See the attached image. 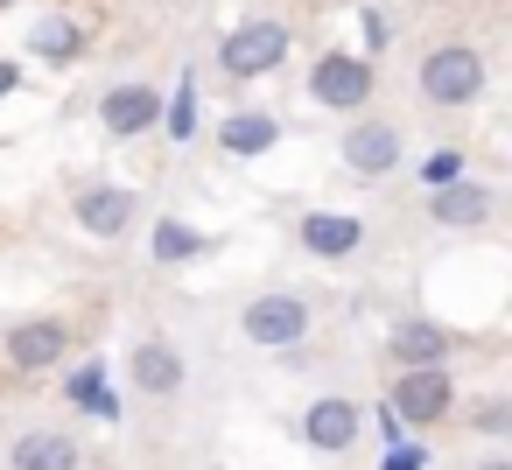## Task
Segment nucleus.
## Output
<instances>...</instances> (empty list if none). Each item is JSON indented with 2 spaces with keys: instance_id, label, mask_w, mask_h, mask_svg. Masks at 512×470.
Masks as SVG:
<instances>
[{
  "instance_id": "obj_1",
  "label": "nucleus",
  "mask_w": 512,
  "mask_h": 470,
  "mask_svg": "<svg viewBox=\"0 0 512 470\" xmlns=\"http://www.w3.org/2000/svg\"><path fill=\"white\" fill-rule=\"evenodd\" d=\"M477 92H484V57H477V50L449 43V50H435V57L421 64V99H428V106H470Z\"/></svg>"
},
{
  "instance_id": "obj_2",
  "label": "nucleus",
  "mask_w": 512,
  "mask_h": 470,
  "mask_svg": "<svg viewBox=\"0 0 512 470\" xmlns=\"http://www.w3.org/2000/svg\"><path fill=\"white\" fill-rule=\"evenodd\" d=\"M281 57H288V29H281V22H239V29L218 43L225 78H267Z\"/></svg>"
},
{
  "instance_id": "obj_3",
  "label": "nucleus",
  "mask_w": 512,
  "mask_h": 470,
  "mask_svg": "<svg viewBox=\"0 0 512 470\" xmlns=\"http://www.w3.org/2000/svg\"><path fill=\"white\" fill-rule=\"evenodd\" d=\"M309 92H316V106H337V113H358V106L372 99V64H365V57H344V50H330V57L316 64V78H309Z\"/></svg>"
},
{
  "instance_id": "obj_4",
  "label": "nucleus",
  "mask_w": 512,
  "mask_h": 470,
  "mask_svg": "<svg viewBox=\"0 0 512 470\" xmlns=\"http://www.w3.org/2000/svg\"><path fill=\"white\" fill-rule=\"evenodd\" d=\"M302 330H309V302H295V295H260V302H246V337H253V344L288 351V344H302Z\"/></svg>"
},
{
  "instance_id": "obj_5",
  "label": "nucleus",
  "mask_w": 512,
  "mask_h": 470,
  "mask_svg": "<svg viewBox=\"0 0 512 470\" xmlns=\"http://www.w3.org/2000/svg\"><path fill=\"white\" fill-rule=\"evenodd\" d=\"M400 155H407V134H400L393 120H358V127L344 134V162H351L358 176H386V169H400Z\"/></svg>"
},
{
  "instance_id": "obj_6",
  "label": "nucleus",
  "mask_w": 512,
  "mask_h": 470,
  "mask_svg": "<svg viewBox=\"0 0 512 470\" xmlns=\"http://www.w3.org/2000/svg\"><path fill=\"white\" fill-rule=\"evenodd\" d=\"M64 351H71V330H64L57 316H29V323L8 330V365H15V372H50Z\"/></svg>"
},
{
  "instance_id": "obj_7",
  "label": "nucleus",
  "mask_w": 512,
  "mask_h": 470,
  "mask_svg": "<svg viewBox=\"0 0 512 470\" xmlns=\"http://www.w3.org/2000/svg\"><path fill=\"white\" fill-rule=\"evenodd\" d=\"M449 372L435 365V372H400L393 379V421H414V428H428V421H442L449 414Z\"/></svg>"
},
{
  "instance_id": "obj_8",
  "label": "nucleus",
  "mask_w": 512,
  "mask_h": 470,
  "mask_svg": "<svg viewBox=\"0 0 512 470\" xmlns=\"http://www.w3.org/2000/svg\"><path fill=\"white\" fill-rule=\"evenodd\" d=\"M99 120H106V134H148L155 120H162V99L148 92V85H113L106 92V106H99Z\"/></svg>"
},
{
  "instance_id": "obj_9",
  "label": "nucleus",
  "mask_w": 512,
  "mask_h": 470,
  "mask_svg": "<svg viewBox=\"0 0 512 470\" xmlns=\"http://www.w3.org/2000/svg\"><path fill=\"white\" fill-rule=\"evenodd\" d=\"M127 218H134V190H120V183H92V190H78V225H85V232L120 239Z\"/></svg>"
},
{
  "instance_id": "obj_10",
  "label": "nucleus",
  "mask_w": 512,
  "mask_h": 470,
  "mask_svg": "<svg viewBox=\"0 0 512 470\" xmlns=\"http://www.w3.org/2000/svg\"><path fill=\"white\" fill-rule=\"evenodd\" d=\"M358 428H365V414H358L351 400H337V393H330V400H316V407L302 414V435H309L316 449H330V456H337V449H351V442H358Z\"/></svg>"
},
{
  "instance_id": "obj_11",
  "label": "nucleus",
  "mask_w": 512,
  "mask_h": 470,
  "mask_svg": "<svg viewBox=\"0 0 512 470\" xmlns=\"http://www.w3.org/2000/svg\"><path fill=\"white\" fill-rule=\"evenodd\" d=\"M393 358H400L407 372H435V365L449 358V330H442V323L407 316V323H393Z\"/></svg>"
},
{
  "instance_id": "obj_12",
  "label": "nucleus",
  "mask_w": 512,
  "mask_h": 470,
  "mask_svg": "<svg viewBox=\"0 0 512 470\" xmlns=\"http://www.w3.org/2000/svg\"><path fill=\"white\" fill-rule=\"evenodd\" d=\"M358 218H344V211H309L302 218V246L309 253H323V260H344V253H358Z\"/></svg>"
},
{
  "instance_id": "obj_13",
  "label": "nucleus",
  "mask_w": 512,
  "mask_h": 470,
  "mask_svg": "<svg viewBox=\"0 0 512 470\" xmlns=\"http://www.w3.org/2000/svg\"><path fill=\"white\" fill-rule=\"evenodd\" d=\"M127 372H134L141 393H176V386H183V358H176V344H162V337H148V344L127 358Z\"/></svg>"
},
{
  "instance_id": "obj_14",
  "label": "nucleus",
  "mask_w": 512,
  "mask_h": 470,
  "mask_svg": "<svg viewBox=\"0 0 512 470\" xmlns=\"http://www.w3.org/2000/svg\"><path fill=\"white\" fill-rule=\"evenodd\" d=\"M428 211H435V225H484L491 218V190L484 183H442L428 197Z\"/></svg>"
},
{
  "instance_id": "obj_15",
  "label": "nucleus",
  "mask_w": 512,
  "mask_h": 470,
  "mask_svg": "<svg viewBox=\"0 0 512 470\" xmlns=\"http://www.w3.org/2000/svg\"><path fill=\"white\" fill-rule=\"evenodd\" d=\"M15 470H78V442L57 428H36L15 442Z\"/></svg>"
},
{
  "instance_id": "obj_16",
  "label": "nucleus",
  "mask_w": 512,
  "mask_h": 470,
  "mask_svg": "<svg viewBox=\"0 0 512 470\" xmlns=\"http://www.w3.org/2000/svg\"><path fill=\"white\" fill-rule=\"evenodd\" d=\"M218 141H225V155H267V148L281 141V120H274V113H232V120L218 127Z\"/></svg>"
},
{
  "instance_id": "obj_17",
  "label": "nucleus",
  "mask_w": 512,
  "mask_h": 470,
  "mask_svg": "<svg viewBox=\"0 0 512 470\" xmlns=\"http://www.w3.org/2000/svg\"><path fill=\"white\" fill-rule=\"evenodd\" d=\"M64 393H71L78 407H92L99 421H120V400L106 393V365H99V358H92V365H78V372L64 379Z\"/></svg>"
},
{
  "instance_id": "obj_18",
  "label": "nucleus",
  "mask_w": 512,
  "mask_h": 470,
  "mask_svg": "<svg viewBox=\"0 0 512 470\" xmlns=\"http://www.w3.org/2000/svg\"><path fill=\"white\" fill-rule=\"evenodd\" d=\"M197 253H204V232H190L183 218H162V225H155V260L176 267V260H197Z\"/></svg>"
},
{
  "instance_id": "obj_19",
  "label": "nucleus",
  "mask_w": 512,
  "mask_h": 470,
  "mask_svg": "<svg viewBox=\"0 0 512 470\" xmlns=\"http://www.w3.org/2000/svg\"><path fill=\"white\" fill-rule=\"evenodd\" d=\"M36 50L64 64V57H78V50H85V36H78L71 22H36Z\"/></svg>"
},
{
  "instance_id": "obj_20",
  "label": "nucleus",
  "mask_w": 512,
  "mask_h": 470,
  "mask_svg": "<svg viewBox=\"0 0 512 470\" xmlns=\"http://www.w3.org/2000/svg\"><path fill=\"white\" fill-rule=\"evenodd\" d=\"M162 113H169V134H176V141H190V127H197V85H190V78H176V99H169Z\"/></svg>"
},
{
  "instance_id": "obj_21",
  "label": "nucleus",
  "mask_w": 512,
  "mask_h": 470,
  "mask_svg": "<svg viewBox=\"0 0 512 470\" xmlns=\"http://www.w3.org/2000/svg\"><path fill=\"white\" fill-rule=\"evenodd\" d=\"M428 183H435V190H442V183H463V155H449V148L428 155Z\"/></svg>"
},
{
  "instance_id": "obj_22",
  "label": "nucleus",
  "mask_w": 512,
  "mask_h": 470,
  "mask_svg": "<svg viewBox=\"0 0 512 470\" xmlns=\"http://www.w3.org/2000/svg\"><path fill=\"white\" fill-rule=\"evenodd\" d=\"M477 428H484V435H505V428H512V407H505V400H484V407H477Z\"/></svg>"
},
{
  "instance_id": "obj_23",
  "label": "nucleus",
  "mask_w": 512,
  "mask_h": 470,
  "mask_svg": "<svg viewBox=\"0 0 512 470\" xmlns=\"http://www.w3.org/2000/svg\"><path fill=\"white\" fill-rule=\"evenodd\" d=\"M358 22H365V43H372V50H379V43H386V36H393V22H386V15H379V8H365V15H358Z\"/></svg>"
},
{
  "instance_id": "obj_24",
  "label": "nucleus",
  "mask_w": 512,
  "mask_h": 470,
  "mask_svg": "<svg viewBox=\"0 0 512 470\" xmlns=\"http://www.w3.org/2000/svg\"><path fill=\"white\" fill-rule=\"evenodd\" d=\"M421 463H428V456H421V449H414V442H407V449H400V442H393V456H386V470H421Z\"/></svg>"
},
{
  "instance_id": "obj_25",
  "label": "nucleus",
  "mask_w": 512,
  "mask_h": 470,
  "mask_svg": "<svg viewBox=\"0 0 512 470\" xmlns=\"http://www.w3.org/2000/svg\"><path fill=\"white\" fill-rule=\"evenodd\" d=\"M15 85H22V71H15V64H8V57H0V99H8V92H15Z\"/></svg>"
},
{
  "instance_id": "obj_26",
  "label": "nucleus",
  "mask_w": 512,
  "mask_h": 470,
  "mask_svg": "<svg viewBox=\"0 0 512 470\" xmlns=\"http://www.w3.org/2000/svg\"><path fill=\"white\" fill-rule=\"evenodd\" d=\"M477 470H512V463H505V456H491V463H477Z\"/></svg>"
}]
</instances>
